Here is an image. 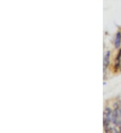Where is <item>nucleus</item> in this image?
I'll return each mask as SVG.
<instances>
[{"instance_id":"1","label":"nucleus","mask_w":121,"mask_h":133,"mask_svg":"<svg viewBox=\"0 0 121 133\" xmlns=\"http://www.w3.org/2000/svg\"><path fill=\"white\" fill-rule=\"evenodd\" d=\"M112 120V113L110 108H106L104 114V125L105 130L108 128L110 122Z\"/></svg>"},{"instance_id":"4","label":"nucleus","mask_w":121,"mask_h":133,"mask_svg":"<svg viewBox=\"0 0 121 133\" xmlns=\"http://www.w3.org/2000/svg\"><path fill=\"white\" fill-rule=\"evenodd\" d=\"M120 57H121V49H120L119 52L118 53V55L116 57V63H115V67L116 69H118L120 64Z\"/></svg>"},{"instance_id":"2","label":"nucleus","mask_w":121,"mask_h":133,"mask_svg":"<svg viewBox=\"0 0 121 133\" xmlns=\"http://www.w3.org/2000/svg\"><path fill=\"white\" fill-rule=\"evenodd\" d=\"M110 52L108 51L105 54L104 57V71L108 68L109 63H110Z\"/></svg>"},{"instance_id":"3","label":"nucleus","mask_w":121,"mask_h":133,"mask_svg":"<svg viewBox=\"0 0 121 133\" xmlns=\"http://www.w3.org/2000/svg\"><path fill=\"white\" fill-rule=\"evenodd\" d=\"M121 44V32L118 31V32L116 33V38H115L114 41V45L116 49H119Z\"/></svg>"}]
</instances>
